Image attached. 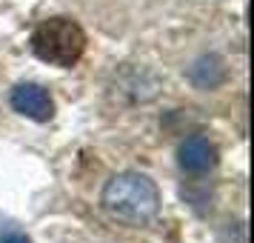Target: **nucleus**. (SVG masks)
<instances>
[{"label": "nucleus", "mask_w": 254, "mask_h": 243, "mask_svg": "<svg viewBox=\"0 0 254 243\" xmlns=\"http://www.w3.org/2000/svg\"><path fill=\"white\" fill-rule=\"evenodd\" d=\"M100 203L120 223L143 226V223H149L157 215V209H160V192H157V183L151 180L149 174L120 172L115 177H109V183L103 186Z\"/></svg>", "instance_id": "f257e3e1"}, {"label": "nucleus", "mask_w": 254, "mask_h": 243, "mask_svg": "<svg viewBox=\"0 0 254 243\" xmlns=\"http://www.w3.org/2000/svg\"><path fill=\"white\" fill-rule=\"evenodd\" d=\"M0 243H32V241L26 238L23 232H9V235H3V238H0Z\"/></svg>", "instance_id": "39448f33"}, {"label": "nucleus", "mask_w": 254, "mask_h": 243, "mask_svg": "<svg viewBox=\"0 0 254 243\" xmlns=\"http://www.w3.org/2000/svg\"><path fill=\"white\" fill-rule=\"evenodd\" d=\"M32 52L49 66L71 69L86 52V32L71 17H49L32 32Z\"/></svg>", "instance_id": "f03ea898"}, {"label": "nucleus", "mask_w": 254, "mask_h": 243, "mask_svg": "<svg viewBox=\"0 0 254 243\" xmlns=\"http://www.w3.org/2000/svg\"><path fill=\"white\" fill-rule=\"evenodd\" d=\"M177 163H180V169L189 174H206L208 169H214V163H217V149H214V143L203 135H191V138H186L180 143V149H177Z\"/></svg>", "instance_id": "20e7f679"}, {"label": "nucleus", "mask_w": 254, "mask_h": 243, "mask_svg": "<svg viewBox=\"0 0 254 243\" xmlns=\"http://www.w3.org/2000/svg\"><path fill=\"white\" fill-rule=\"evenodd\" d=\"M12 109L17 115L29 117V120H37V123H46L55 117V103L43 86L37 83H20L12 89Z\"/></svg>", "instance_id": "7ed1b4c3"}]
</instances>
